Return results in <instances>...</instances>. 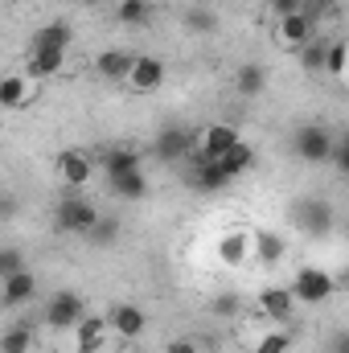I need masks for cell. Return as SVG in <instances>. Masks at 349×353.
<instances>
[{
	"label": "cell",
	"instance_id": "obj_38",
	"mask_svg": "<svg viewBox=\"0 0 349 353\" xmlns=\"http://www.w3.org/2000/svg\"><path fill=\"white\" fill-rule=\"evenodd\" d=\"M83 4H99V0H83Z\"/></svg>",
	"mask_w": 349,
	"mask_h": 353
},
{
	"label": "cell",
	"instance_id": "obj_18",
	"mask_svg": "<svg viewBox=\"0 0 349 353\" xmlns=\"http://www.w3.org/2000/svg\"><path fill=\"white\" fill-rule=\"evenodd\" d=\"M62 66H66V50H29V54H25V74H29L33 83L62 74Z\"/></svg>",
	"mask_w": 349,
	"mask_h": 353
},
{
	"label": "cell",
	"instance_id": "obj_22",
	"mask_svg": "<svg viewBox=\"0 0 349 353\" xmlns=\"http://www.w3.org/2000/svg\"><path fill=\"white\" fill-rule=\"evenodd\" d=\"M107 189L119 197V201H144L148 197V176L144 169H132V173H119V176H103Z\"/></svg>",
	"mask_w": 349,
	"mask_h": 353
},
{
	"label": "cell",
	"instance_id": "obj_24",
	"mask_svg": "<svg viewBox=\"0 0 349 353\" xmlns=\"http://www.w3.org/2000/svg\"><path fill=\"white\" fill-rule=\"evenodd\" d=\"M329 54H333V41L329 37H317L300 50V66L304 74H329Z\"/></svg>",
	"mask_w": 349,
	"mask_h": 353
},
{
	"label": "cell",
	"instance_id": "obj_14",
	"mask_svg": "<svg viewBox=\"0 0 349 353\" xmlns=\"http://www.w3.org/2000/svg\"><path fill=\"white\" fill-rule=\"evenodd\" d=\"M94 161H99V173L103 176H119V173L140 169V152L132 144H107V148H99Z\"/></svg>",
	"mask_w": 349,
	"mask_h": 353
},
{
	"label": "cell",
	"instance_id": "obj_29",
	"mask_svg": "<svg viewBox=\"0 0 349 353\" xmlns=\"http://www.w3.org/2000/svg\"><path fill=\"white\" fill-rule=\"evenodd\" d=\"M148 17H152V4L148 0H119V8H115V21L119 25H148Z\"/></svg>",
	"mask_w": 349,
	"mask_h": 353
},
{
	"label": "cell",
	"instance_id": "obj_6",
	"mask_svg": "<svg viewBox=\"0 0 349 353\" xmlns=\"http://www.w3.org/2000/svg\"><path fill=\"white\" fill-rule=\"evenodd\" d=\"M239 144H243V136H239V128H230V123H206V128H197V157H201V161H222V157H230Z\"/></svg>",
	"mask_w": 349,
	"mask_h": 353
},
{
	"label": "cell",
	"instance_id": "obj_10",
	"mask_svg": "<svg viewBox=\"0 0 349 353\" xmlns=\"http://www.w3.org/2000/svg\"><path fill=\"white\" fill-rule=\"evenodd\" d=\"M292 218H296V226H300L304 234H312V239H321V234H329V230H333V205H329V201H321V197L300 201Z\"/></svg>",
	"mask_w": 349,
	"mask_h": 353
},
{
	"label": "cell",
	"instance_id": "obj_16",
	"mask_svg": "<svg viewBox=\"0 0 349 353\" xmlns=\"http://www.w3.org/2000/svg\"><path fill=\"white\" fill-rule=\"evenodd\" d=\"M107 337H115V333H111V321H107V316H94V312H90L87 321H83V325L74 329V350H79V353H103Z\"/></svg>",
	"mask_w": 349,
	"mask_h": 353
},
{
	"label": "cell",
	"instance_id": "obj_1",
	"mask_svg": "<svg viewBox=\"0 0 349 353\" xmlns=\"http://www.w3.org/2000/svg\"><path fill=\"white\" fill-rule=\"evenodd\" d=\"M288 288H292L296 304L317 308V304H329V300H333V292H337V275L325 271V267H317V263H304V267H296V275H292Z\"/></svg>",
	"mask_w": 349,
	"mask_h": 353
},
{
	"label": "cell",
	"instance_id": "obj_35",
	"mask_svg": "<svg viewBox=\"0 0 349 353\" xmlns=\"http://www.w3.org/2000/svg\"><path fill=\"white\" fill-rule=\"evenodd\" d=\"M346 54H349L346 41H333V54H329V74H341V70H346Z\"/></svg>",
	"mask_w": 349,
	"mask_h": 353
},
{
	"label": "cell",
	"instance_id": "obj_23",
	"mask_svg": "<svg viewBox=\"0 0 349 353\" xmlns=\"http://www.w3.org/2000/svg\"><path fill=\"white\" fill-rule=\"evenodd\" d=\"M235 90H239L243 99H259L263 90H267V66H263V62H243V66L235 70Z\"/></svg>",
	"mask_w": 349,
	"mask_h": 353
},
{
	"label": "cell",
	"instance_id": "obj_13",
	"mask_svg": "<svg viewBox=\"0 0 349 353\" xmlns=\"http://www.w3.org/2000/svg\"><path fill=\"white\" fill-rule=\"evenodd\" d=\"M259 312L271 316V321H292V312H296L292 288L288 283H267V288H259Z\"/></svg>",
	"mask_w": 349,
	"mask_h": 353
},
{
	"label": "cell",
	"instance_id": "obj_4",
	"mask_svg": "<svg viewBox=\"0 0 349 353\" xmlns=\"http://www.w3.org/2000/svg\"><path fill=\"white\" fill-rule=\"evenodd\" d=\"M152 157L165 161V165H181V161H193L197 157V132L173 123V128H161L157 140H152Z\"/></svg>",
	"mask_w": 349,
	"mask_h": 353
},
{
	"label": "cell",
	"instance_id": "obj_37",
	"mask_svg": "<svg viewBox=\"0 0 349 353\" xmlns=\"http://www.w3.org/2000/svg\"><path fill=\"white\" fill-rule=\"evenodd\" d=\"M341 283H346V288H349V271H346V275H341Z\"/></svg>",
	"mask_w": 349,
	"mask_h": 353
},
{
	"label": "cell",
	"instance_id": "obj_27",
	"mask_svg": "<svg viewBox=\"0 0 349 353\" xmlns=\"http://www.w3.org/2000/svg\"><path fill=\"white\" fill-rule=\"evenodd\" d=\"M29 350H33V325H25V321L8 325L4 337H0V353H29Z\"/></svg>",
	"mask_w": 349,
	"mask_h": 353
},
{
	"label": "cell",
	"instance_id": "obj_36",
	"mask_svg": "<svg viewBox=\"0 0 349 353\" xmlns=\"http://www.w3.org/2000/svg\"><path fill=\"white\" fill-rule=\"evenodd\" d=\"M329 353H349V333H337V337H333V350Z\"/></svg>",
	"mask_w": 349,
	"mask_h": 353
},
{
	"label": "cell",
	"instance_id": "obj_25",
	"mask_svg": "<svg viewBox=\"0 0 349 353\" xmlns=\"http://www.w3.org/2000/svg\"><path fill=\"white\" fill-rule=\"evenodd\" d=\"M283 255H288L283 234H275V230H259V234H255V259H259L263 267H279Z\"/></svg>",
	"mask_w": 349,
	"mask_h": 353
},
{
	"label": "cell",
	"instance_id": "obj_26",
	"mask_svg": "<svg viewBox=\"0 0 349 353\" xmlns=\"http://www.w3.org/2000/svg\"><path fill=\"white\" fill-rule=\"evenodd\" d=\"M218 165H222V173L230 176V181H239V176H247L251 169H255V152H251V144L243 140V144H239L230 157H222Z\"/></svg>",
	"mask_w": 349,
	"mask_h": 353
},
{
	"label": "cell",
	"instance_id": "obj_8",
	"mask_svg": "<svg viewBox=\"0 0 349 353\" xmlns=\"http://www.w3.org/2000/svg\"><path fill=\"white\" fill-rule=\"evenodd\" d=\"M107 321H111V333H115L119 341H140L144 329H148V312H144L140 304H132V300L111 304V308H107Z\"/></svg>",
	"mask_w": 349,
	"mask_h": 353
},
{
	"label": "cell",
	"instance_id": "obj_30",
	"mask_svg": "<svg viewBox=\"0 0 349 353\" xmlns=\"http://www.w3.org/2000/svg\"><path fill=\"white\" fill-rule=\"evenodd\" d=\"M185 29H193V33H214V29H218V17H214L210 8H189V12H185Z\"/></svg>",
	"mask_w": 349,
	"mask_h": 353
},
{
	"label": "cell",
	"instance_id": "obj_21",
	"mask_svg": "<svg viewBox=\"0 0 349 353\" xmlns=\"http://www.w3.org/2000/svg\"><path fill=\"white\" fill-rule=\"evenodd\" d=\"M33 90H37V83L29 74H4L0 79V107L4 111H21L33 99Z\"/></svg>",
	"mask_w": 349,
	"mask_h": 353
},
{
	"label": "cell",
	"instance_id": "obj_32",
	"mask_svg": "<svg viewBox=\"0 0 349 353\" xmlns=\"http://www.w3.org/2000/svg\"><path fill=\"white\" fill-rule=\"evenodd\" d=\"M17 271H25V255H21L17 247H4V251H0V279H8V275H17Z\"/></svg>",
	"mask_w": 349,
	"mask_h": 353
},
{
	"label": "cell",
	"instance_id": "obj_12",
	"mask_svg": "<svg viewBox=\"0 0 349 353\" xmlns=\"http://www.w3.org/2000/svg\"><path fill=\"white\" fill-rule=\"evenodd\" d=\"M185 185L197 189V193H222V189L230 185V176L222 173L218 161H201V157H193L189 169H185Z\"/></svg>",
	"mask_w": 349,
	"mask_h": 353
},
{
	"label": "cell",
	"instance_id": "obj_19",
	"mask_svg": "<svg viewBox=\"0 0 349 353\" xmlns=\"http://www.w3.org/2000/svg\"><path fill=\"white\" fill-rule=\"evenodd\" d=\"M251 255H255V234H247V230H230V234L218 239V259H222V263L243 267Z\"/></svg>",
	"mask_w": 349,
	"mask_h": 353
},
{
	"label": "cell",
	"instance_id": "obj_2",
	"mask_svg": "<svg viewBox=\"0 0 349 353\" xmlns=\"http://www.w3.org/2000/svg\"><path fill=\"white\" fill-rule=\"evenodd\" d=\"M87 316H90L87 300H83L79 292H70V288H58V292L46 300V308H41V321H46L54 333H74Z\"/></svg>",
	"mask_w": 349,
	"mask_h": 353
},
{
	"label": "cell",
	"instance_id": "obj_34",
	"mask_svg": "<svg viewBox=\"0 0 349 353\" xmlns=\"http://www.w3.org/2000/svg\"><path fill=\"white\" fill-rule=\"evenodd\" d=\"M161 353H201V350H197L193 337H169V341L161 345Z\"/></svg>",
	"mask_w": 349,
	"mask_h": 353
},
{
	"label": "cell",
	"instance_id": "obj_11",
	"mask_svg": "<svg viewBox=\"0 0 349 353\" xmlns=\"http://www.w3.org/2000/svg\"><path fill=\"white\" fill-rule=\"evenodd\" d=\"M165 79H169V70H165L161 58H152V54H136L132 74H128V87L140 90V94H152V90L165 87Z\"/></svg>",
	"mask_w": 349,
	"mask_h": 353
},
{
	"label": "cell",
	"instance_id": "obj_20",
	"mask_svg": "<svg viewBox=\"0 0 349 353\" xmlns=\"http://www.w3.org/2000/svg\"><path fill=\"white\" fill-rule=\"evenodd\" d=\"M70 41H74L70 21H46L41 29H33L29 50H70Z\"/></svg>",
	"mask_w": 349,
	"mask_h": 353
},
{
	"label": "cell",
	"instance_id": "obj_33",
	"mask_svg": "<svg viewBox=\"0 0 349 353\" xmlns=\"http://www.w3.org/2000/svg\"><path fill=\"white\" fill-rule=\"evenodd\" d=\"M308 4H312V0H267V8H271V17H275V21H279V17L308 12Z\"/></svg>",
	"mask_w": 349,
	"mask_h": 353
},
{
	"label": "cell",
	"instance_id": "obj_3",
	"mask_svg": "<svg viewBox=\"0 0 349 353\" xmlns=\"http://www.w3.org/2000/svg\"><path fill=\"white\" fill-rule=\"evenodd\" d=\"M99 218H103V214H99V205L87 201L83 193H66V197L58 201V210H54L58 230H66V234H83V239L99 226Z\"/></svg>",
	"mask_w": 349,
	"mask_h": 353
},
{
	"label": "cell",
	"instance_id": "obj_7",
	"mask_svg": "<svg viewBox=\"0 0 349 353\" xmlns=\"http://www.w3.org/2000/svg\"><path fill=\"white\" fill-rule=\"evenodd\" d=\"M271 37H275V46H279V50H292V54H300L308 41H317V21H312L308 12H296V17H279Z\"/></svg>",
	"mask_w": 349,
	"mask_h": 353
},
{
	"label": "cell",
	"instance_id": "obj_15",
	"mask_svg": "<svg viewBox=\"0 0 349 353\" xmlns=\"http://www.w3.org/2000/svg\"><path fill=\"white\" fill-rule=\"evenodd\" d=\"M33 292H37V275L25 267V271H17V275H8V279H0V304L12 312V308H21V304H29L33 300Z\"/></svg>",
	"mask_w": 349,
	"mask_h": 353
},
{
	"label": "cell",
	"instance_id": "obj_31",
	"mask_svg": "<svg viewBox=\"0 0 349 353\" xmlns=\"http://www.w3.org/2000/svg\"><path fill=\"white\" fill-rule=\"evenodd\" d=\"M292 350V333L288 329H275V333H267L259 345H255V353H288Z\"/></svg>",
	"mask_w": 349,
	"mask_h": 353
},
{
	"label": "cell",
	"instance_id": "obj_9",
	"mask_svg": "<svg viewBox=\"0 0 349 353\" xmlns=\"http://www.w3.org/2000/svg\"><path fill=\"white\" fill-rule=\"evenodd\" d=\"M54 169H58V176H62V185L83 189V185H90L99 161H94L90 152H83V148H66V152H58V165H54Z\"/></svg>",
	"mask_w": 349,
	"mask_h": 353
},
{
	"label": "cell",
	"instance_id": "obj_5",
	"mask_svg": "<svg viewBox=\"0 0 349 353\" xmlns=\"http://www.w3.org/2000/svg\"><path fill=\"white\" fill-rule=\"evenodd\" d=\"M292 152H296L300 161H308V165H325V161H333L337 140H333V132H329L325 123H304V128H296V136H292Z\"/></svg>",
	"mask_w": 349,
	"mask_h": 353
},
{
	"label": "cell",
	"instance_id": "obj_28",
	"mask_svg": "<svg viewBox=\"0 0 349 353\" xmlns=\"http://www.w3.org/2000/svg\"><path fill=\"white\" fill-rule=\"evenodd\" d=\"M119 230H123V226H119V218H115V214H103V218H99V226L87 234V243L107 251V247H115V243H119Z\"/></svg>",
	"mask_w": 349,
	"mask_h": 353
},
{
	"label": "cell",
	"instance_id": "obj_17",
	"mask_svg": "<svg viewBox=\"0 0 349 353\" xmlns=\"http://www.w3.org/2000/svg\"><path fill=\"white\" fill-rule=\"evenodd\" d=\"M132 62H136L132 50H103V54L94 58V74H99L103 83H128Z\"/></svg>",
	"mask_w": 349,
	"mask_h": 353
}]
</instances>
